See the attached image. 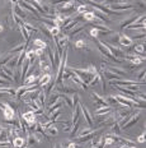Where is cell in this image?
Masks as SVG:
<instances>
[{"label": "cell", "mask_w": 146, "mask_h": 148, "mask_svg": "<svg viewBox=\"0 0 146 148\" xmlns=\"http://www.w3.org/2000/svg\"><path fill=\"white\" fill-rule=\"evenodd\" d=\"M68 148H80V144L75 143V142H70L68 144Z\"/></svg>", "instance_id": "47"}, {"label": "cell", "mask_w": 146, "mask_h": 148, "mask_svg": "<svg viewBox=\"0 0 146 148\" xmlns=\"http://www.w3.org/2000/svg\"><path fill=\"white\" fill-rule=\"evenodd\" d=\"M43 51L45 50H42V49H36V50H34L36 56H37V58H42V56H43Z\"/></svg>", "instance_id": "46"}, {"label": "cell", "mask_w": 146, "mask_h": 148, "mask_svg": "<svg viewBox=\"0 0 146 148\" xmlns=\"http://www.w3.org/2000/svg\"><path fill=\"white\" fill-rule=\"evenodd\" d=\"M104 46L111 51V54L113 55V58H116L117 60H123V58H126V52H124L121 47H117V46H112L109 45L108 42H104Z\"/></svg>", "instance_id": "2"}, {"label": "cell", "mask_w": 146, "mask_h": 148, "mask_svg": "<svg viewBox=\"0 0 146 148\" xmlns=\"http://www.w3.org/2000/svg\"><path fill=\"white\" fill-rule=\"evenodd\" d=\"M22 119L27 123V125H28V126H31V125H33V124H36V121H37L34 112H33V111H31V110L27 111V112H24L23 115H22Z\"/></svg>", "instance_id": "7"}, {"label": "cell", "mask_w": 146, "mask_h": 148, "mask_svg": "<svg viewBox=\"0 0 146 148\" xmlns=\"http://www.w3.org/2000/svg\"><path fill=\"white\" fill-rule=\"evenodd\" d=\"M137 79H140L139 82H145V69H141V72L137 73Z\"/></svg>", "instance_id": "43"}, {"label": "cell", "mask_w": 146, "mask_h": 148, "mask_svg": "<svg viewBox=\"0 0 146 148\" xmlns=\"http://www.w3.org/2000/svg\"><path fill=\"white\" fill-rule=\"evenodd\" d=\"M17 63H18V55H13V58H11V59L9 60V63L7 64V66L10 68L11 70H14V68H17Z\"/></svg>", "instance_id": "30"}, {"label": "cell", "mask_w": 146, "mask_h": 148, "mask_svg": "<svg viewBox=\"0 0 146 148\" xmlns=\"http://www.w3.org/2000/svg\"><path fill=\"white\" fill-rule=\"evenodd\" d=\"M60 27H56V26H53V27H51L50 28V33H51V36L52 37H57L60 35Z\"/></svg>", "instance_id": "40"}, {"label": "cell", "mask_w": 146, "mask_h": 148, "mask_svg": "<svg viewBox=\"0 0 146 148\" xmlns=\"http://www.w3.org/2000/svg\"><path fill=\"white\" fill-rule=\"evenodd\" d=\"M95 130V129H93V128H90V126H87V128H84V129H81V132L78 134V137H83V135H87V134H90V133H93V132Z\"/></svg>", "instance_id": "34"}, {"label": "cell", "mask_w": 146, "mask_h": 148, "mask_svg": "<svg viewBox=\"0 0 146 148\" xmlns=\"http://www.w3.org/2000/svg\"><path fill=\"white\" fill-rule=\"evenodd\" d=\"M3 115H4V118L7 121H10V120H14L16 119V115H17V112H16V110L13 109V107H10L9 105L7 103L5 105V107L3 109Z\"/></svg>", "instance_id": "5"}, {"label": "cell", "mask_w": 146, "mask_h": 148, "mask_svg": "<svg viewBox=\"0 0 146 148\" xmlns=\"http://www.w3.org/2000/svg\"><path fill=\"white\" fill-rule=\"evenodd\" d=\"M24 144H26V139L22 137H16L13 140H11V146L14 148H23Z\"/></svg>", "instance_id": "18"}, {"label": "cell", "mask_w": 146, "mask_h": 148, "mask_svg": "<svg viewBox=\"0 0 146 148\" xmlns=\"http://www.w3.org/2000/svg\"><path fill=\"white\" fill-rule=\"evenodd\" d=\"M61 105H62V101H61V100H59L57 102H55V103L51 105V106H48V114H52L53 111L59 110L60 107H61Z\"/></svg>", "instance_id": "26"}, {"label": "cell", "mask_w": 146, "mask_h": 148, "mask_svg": "<svg viewBox=\"0 0 146 148\" xmlns=\"http://www.w3.org/2000/svg\"><path fill=\"white\" fill-rule=\"evenodd\" d=\"M3 31H4V27H3L1 24H0V32H3Z\"/></svg>", "instance_id": "51"}, {"label": "cell", "mask_w": 146, "mask_h": 148, "mask_svg": "<svg viewBox=\"0 0 146 148\" xmlns=\"http://www.w3.org/2000/svg\"><path fill=\"white\" fill-rule=\"evenodd\" d=\"M139 18V15L137 14H135V15H131V17H127V18H124V21L123 22H121L120 24V28L121 29H123V28H127L128 26H131L133 22H135L136 19Z\"/></svg>", "instance_id": "11"}, {"label": "cell", "mask_w": 146, "mask_h": 148, "mask_svg": "<svg viewBox=\"0 0 146 148\" xmlns=\"http://www.w3.org/2000/svg\"><path fill=\"white\" fill-rule=\"evenodd\" d=\"M38 77H36L34 74L33 75H29L27 79H24V86H31V84H34L36 83V79H37Z\"/></svg>", "instance_id": "32"}, {"label": "cell", "mask_w": 146, "mask_h": 148, "mask_svg": "<svg viewBox=\"0 0 146 148\" xmlns=\"http://www.w3.org/2000/svg\"><path fill=\"white\" fill-rule=\"evenodd\" d=\"M97 134H98V130H94L93 133H90V134L83 135V137H78V138H76V140H78V142H87V140H92ZM78 142H76V143H78Z\"/></svg>", "instance_id": "23"}, {"label": "cell", "mask_w": 146, "mask_h": 148, "mask_svg": "<svg viewBox=\"0 0 146 148\" xmlns=\"http://www.w3.org/2000/svg\"><path fill=\"white\" fill-rule=\"evenodd\" d=\"M105 101H107V103H108V106L111 107V106H117V100H116V97L114 96H108L107 98H105Z\"/></svg>", "instance_id": "36"}, {"label": "cell", "mask_w": 146, "mask_h": 148, "mask_svg": "<svg viewBox=\"0 0 146 148\" xmlns=\"http://www.w3.org/2000/svg\"><path fill=\"white\" fill-rule=\"evenodd\" d=\"M108 69H109V72L114 73L116 75H118L120 78H124V77H127V72L124 69H120V68H116V66H109Z\"/></svg>", "instance_id": "16"}, {"label": "cell", "mask_w": 146, "mask_h": 148, "mask_svg": "<svg viewBox=\"0 0 146 148\" xmlns=\"http://www.w3.org/2000/svg\"><path fill=\"white\" fill-rule=\"evenodd\" d=\"M38 66H39V69H41L42 72H47V73H48V72H51V69H52V68H51V65L47 63L46 60L43 59V58H39Z\"/></svg>", "instance_id": "15"}, {"label": "cell", "mask_w": 146, "mask_h": 148, "mask_svg": "<svg viewBox=\"0 0 146 148\" xmlns=\"http://www.w3.org/2000/svg\"><path fill=\"white\" fill-rule=\"evenodd\" d=\"M103 139H104V144H105V146H112V144L114 143V138L111 137V135H104V137H103Z\"/></svg>", "instance_id": "38"}, {"label": "cell", "mask_w": 146, "mask_h": 148, "mask_svg": "<svg viewBox=\"0 0 146 148\" xmlns=\"http://www.w3.org/2000/svg\"><path fill=\"white\" fill-rule=\"evenodd\" d=\"M37 143H38V140H37V138H36L34 134H33V133H28V134H27V146H28L29 148L33 147V146H36Z\"/></svg>", "instance_id": "19"}, {"label": "cell", "mask_w": 146, "mask_h": 148, "mask_svg": "<svg viewBox=\"0 0 146 148\" xmlns=\"http://www.w3.org/2000/svg\"><path fill=\"white\" fill-rule=\"evenodd\" d=\"M120 148H128V146H127V144H123V146H121Z\"/></svg>", "instance_id": "50"}, {"label": "cell", "mask_w": 146, "mask_h": 148, "mask_svg": "<svg viewBox=\"0 0 146 148\" xmlns=\"http://www.w3.org/2000/svg\"><path fill=\"white\" fill-rule=\"evenodd\" d=\"M11 58H13V55L9 54V52H3V54H0V66L7 65Z\"/></svg>", "instance_id": "17"}, {"label": "cell", "mask_w": 146, "mask_h": 148, "mask_svg": "<svg viewBox=\"0 0 146 148\" xmlns=\"http://www.w3.org/2000/svg\"><path fill=\"white\" fill-rule=\"evenodd\" d=\"M51 81H52V78H51V74L50 73H45L43 75L39 78V81H38V86L41 88H43L46 84H48Z\"/></svg>", "instance_id": "13"}, {"label": "cell", "mask_w": 146, "mask_h": 148, "mask_svg": "<svg viewBox=\"0 0 146 148\" xmlns=\"http://www.w3.org/2000/svg\"><path fill=\"white\" fill-rule=\"evenodd\" d=\"M23 148H29V147H28V146H27V147H23Z\"/></svg>", "instance_id": "52"}, {"label": "cell", "mask_w": 146, "mask_h": 148, "mask_svg": "<svg viewBox=\"0 0 146 148\" xmlns=\"http://www.w3.org/2000/svg\"><path fill=\"white\" fill-rule=\"evenodd\" d=\"M88 12H92L89 5L87 4H80L78 3V8H76V14H84V13H88Z\"/></svg>", "instance_id": "21"}, {"label": "cell", "mask_w": 146, "mask_h": 148, "mask_svg": "<svg viewBox=\"0 0 146 148\" xmlns=\"http://www.w3.org/2000/svg\"><path fill=\"white\" fill-rule=\"evenodd\" d=\"M100 82V74H95V75L93 77L92 79H90V82L88 83V87H93V86H95V84H98V83Z\"/></svg>", "instance_id": "31"}, {"label": "cell", "mask_w": 146, "mask_h": 148, "mask_svg": "<svg viewBox=\"0 0 146 148\" xmlns=\"http://www.w3.org/2000/svg\"><path fill=\"white\" fill-rule=\"evenodd\" d=\"M98 35H99V32H98V31H97L95 28H92V29H90V36H92L94 40L98 38Z\"/></svg>", "instance_id": "45"}, {"label": "cell", "mask_w": 146, "mask_h": 148, "mask_svg": "<svg viewBox=\"0 0 146 148\" xmlns=\"http://www.w3.org/2000/svg\"><path fill=\"white\" fill-rule=\"evenodd\" d=\"M64 96H65V95L60 93V92L52 91V92H51V95H50V96H48V106H51V105H52V103L57 102V101H59L61 97H64Z\"/></svg>", "instance_id": "12"}, {"label": "cell", "mask_w": 146, "mask_h": 148, "mask_svg": "<svg viewBox=\"0 0 146 148\" xmlns=\"http://www.w3.org/2000/svg\"><path fill=\"white\" fill-rule=\"evenodd\" d=\"M126 58H127V60H128L133 66L141 65V64H144V61H145V59L140 58L139 55H136V54H126Z\"/></svg>", "instance_id": "8"}, {"label": "cell", "mask_w": 146, "mask_h": 148, "mask_svg": "<svg viewBox=\"0 0 146 148\" xmlns=\"http://www.w3.org/2000/svg\"><path fill=\"white\" fill-rule=\"evenodd\" d=\"M10 4H11V7H13V13H16L19 18H32V15L31 14H28L26 10H23L22 8H20V5L18 4V1H10Z\"/></svg>", "instance_id": "3"}, {"label": "cell", "mask_w": 146, "mask_h": 148, "mask_svg": "<svg viewBox=\"0 0 146 148\" xmlns=\"http://www.w3.org/2000/svg\"><path fill=\"white\" fill-rule=\"evenodd\" d=\"M133 52L136 55H139L140 58L145 59V45L144 44H137L133 46Z\"/></svg>", "instance_id": "14"}, {"label": "cell", "mask_w": 146, "mask_h": 148, "mask_svg": "<svg viewBox=\"0 0 146 148\" xmlns=\"http://www.w3.org/2000/svg\"><path fill=\"white\" fill-rule=\"evenodd\" d=\"M46 133H47L48 137H56V135L59 134V129L51 125V126H48V128L46 129Z\"/></svg>", "instance_id": "28"}, {"label": "cell", "mask_w": 146, "mask_h": 148, "mask_svg": "<svg viewBox=\"0 0 146 148\" xmlns=\"http://www.w3.org/2000/svg\"><path fill=\"white\" fill-rule=\"evenodd\" d=\"M23 27H24V28H26L27 31H31V32H38V28H37V27L32 26V24L28 23V22H24Z\"/></svg>", "instance_id": "37"}, {"label": "cell", "mask_w": 146, "mask_h": 148, "mask_svg": "<svg viewBox=\"0 0 146 148\" xmlns=\"http://www.w3.org/2000/svg\"><path fill=\"white\" fill-rule=\"evenodd\" d=\"M60 115H61V110H60V109H59V110H56V111H53L52 114H50V121L53 124V123H55V120H56L57 118H59Z\"/></svg>", "instance_id": "35"}, {"label": "cell", "mask_w": 146, "mask_h": 148, "mask_svg": "<svg viewBox=\"0 0 146 148\" xmlns=\"http://www.w3.org/2000/svg\"><path fill=\"white\" fill-rule=\"evenodd\" d=\"M137 142L139 143H144L145 142V133H142L140 137H137Z\"/></svg>", "instance_id": "48"}, {"label": "cell", "mask_w": 146, "mask_h": 148, "mask_svg": "<svg viewBox=\"0 0 146 148\" xmlns=\"http://www.w3.org/2000/svg\"><path fill=\"white\" fill-rule=\"evenodd\" d=\"M62 98L65 100L66 105H68L70 109H74V102H72V95H71V96H64Z\"/></svg>", "instance_id": "39"}, {"label": "cell", "mask_w": 146, "mask_h": 148, "mask_svg": "<svg viewBox=\"0 0 146 148\" xmlns=\"http://www.w3.org/2000/svg\"><path fill=\"white\" fill-rule=\"evenodd\" d=\"M71 81H72V83H75V84L78 86V88L80 87L81 89H88V86L85 84V83H84L83 81H81V79L79 78L78 75H75V74H74V75L71 77Z\"/></svg>", "instance_id": "20"}, {"label": "cell", "mask_w": 146, "mask_h": 148, "mask_svg": "<svg viewBox=\"0 0 146 148\" xmlns=\"http://www.w3.org/2000/svg\"><path fill=\"white\" fill-rule=\"evenodd\" d=\"M75 47L76 49H88V42L85 40H78L75 42Z\"/></svg>", "instance_id": "33"}, {"label": "cell", "mask_w": 146, "mask_h": 148, "mask_svg": "<svg viewBox=\"0 0 146 148\" xmlns=\"http://www.w3.org/2000/svg\"><path fill=\"white\" fill-rule=\"evenodd\" d=\"M95 42H97V46H98L99 52L104 58H108V59H111L112 61H114V63H121V61H122V60H117L116 58H113V55L111 54V51H109L108 49L104 46V42H103V41H100V40H95Z\"/></svg>", "instance_id": "1"}, {"label": "cell", "mask_w": 146, "mask_h": 148, "mask_svg": "<svg viewBox=\"0 0 146 148\" xmlns=\"http://www.w3.org/2000/svg\"><path fill=\"white\" fill-rule=\"evenodd\" d=\"M84 28H85V24H83V23H80V24H78L76 27H74L71 31L69 32V37H72V36H75V35H78V33H80V32H83L84 31Z\"/></svg>", "instance_id": "22"}, {"label": "cell", "mask_w": 146, "mask_h": 148, "mask_svg": "<svg viewBox=\"0 0 146 148\" xmlns=\"http://www.w3.org/2000/svg\"><path fill=\"white\" fill-rule=\"evenodd\" d=\"M53 148H64V147H62V144H55Z\"/></svg>", "instance_id": "49"}, {"label": "cell", "mask_w": 146, "mask_h": 148, "mask_svg": "<svg viewBox=\"0 0 146 148\" xmlns=\"http://www.w3.org/2000/svg\"><path fill=\"white\" fill-rule=\"evenodd\" d=\"M39 31H41V32L43 33L45 36H47L48 40H52V36H51V33H50V28H48L47 26H45V24H41V26H39Z\"/></svg>", "instance_id": "29"}, {"label": "cell", "mask_w": 146, "mask_h": 148, "mask_svg": "<svg viewBox=\"0 0 146 148\" xmlns=\"http://www.w3.org/2000/svg\"><path fill=\"white\" fill-rule=\"evenodd\" d=\"M111 114V107H102V109L95 110V115L97 116H105Z\"/></svg>", "instance_id": "24"}, {"label": "cell", "mask_w": 146, "mask_h": 148, "mask_svg": "<svg viewBox=\"0 0 146 148\" xmlns=\"http://www.w3.org/2000/svg\"><path fill=\"white\" fill-rule=\"evenodd\" d=\"M118 45H120V47H130V46L132 45V40H131V37L126 36V35H120Z\"/></svg>", "instance_id": "10"}, {"label": "cell", "mask_w": 146, "mask_h": 148, "mask_svg": "<svg viewBox=\"0 0 146 148\" xmlns=\"http://www.w3.org/2000/svg\"><path fill=\"white\" fill-rule=\"evenodd\" d=\"M81 18H84V21H87V22H94L97 19L93 12H88V13L81 14Z\"/></svg>", "instance_id": "25"}, {"label": "cell", "mask_w": 146, "mask_h": 148, "mask_svg": "<svg viewBox=\"0 0 146 148\" xmlns=\"http://www.w3.org/2000/svg\"><path fill=\"white\" fill-rule=\"evenodd\" d=\"M116 100H117V103L122 105V107H130V109H132V101H131L130 97L127 96H123V95H117V96H114Z\"/></svg>", "instance_id": "6"}, {"label": "cell", "mask_w": 146, "mask_h": 148, "mask_svg": "<svg viewBox=\"0 0 146 148\" xmlns=\"http://www.w3.org/2000/svg\"><path fill=\"white\" fill-rule=\"evenodd\" d=\"M137 38H145V31H141L140 33H136L135 36H132L131 40H137Z\"/></svg>", "instance_id": "42"}, {"label": "cell", "mask_w": 146, "mask_h": 148, "mask_svg": "<svg viewBox=\"0 0 146 148\" xmlns=\"http://www.w3.org/2000/svg\"><path fill=\"white\" fill-rule=\"evenodd\" d=\"M8 139V134H7V130H3L0 132V140H7Z\"/></svg>", "instance_id": "44"}, {"label": "cell", "mask_w": 146, "mask_h": 148, "mask_svg": "<svg viewBox=\"0 0 146 148\" xmlns=\"http://www.w3.org/2000/svg\"><path fill=\"white\" fill-rule=\"evenodd\" d=\"M20 31V32H22V35H23V37L24 38H26V41H27V44H28V40H29V32L28 31H27L26 28H24V27L22 26V27H19V28H18Z\"/></svg>", "instance_id": "41"}, {"label": "cell", "mask_w": 146, "mask_h": 148, "mask_svg": "<svg viewBox=\"0 0 146 148\" xmlns=\"http://www.w3.org/2000/svg\"><path fill=\"white\" fill-rule=\"evenodd\" d=\"M80 111L83 112V115H84V118H85V120H87V123L89 124V126L90 128H93V125H94V121H93V116H92V114H90V111L87 109V107L84 106V105H81L80 103Z\"/></svg>", "instance_id": "9"}, {"label": "cell", "mask_w": 146, "mask_h": 148, "mask_svg": "<svg viewBox=\"0 0 146 148\" xmlns=\"http://www.w3.org/2000/svg\"><path fill=\"white\" fill-rule=\"evenodd\" d=\"M33 44H34V46L37 49H42V50H45V49L47 47V42L42 41L41 38H36L34 41H33Z\"/></svg>", "instance_id": "27"}, {"label": "cell", "mask_w": 146, "mask_h": 148, "mask_svg": "<svg viewBox=\"0 0 146 148\" xmlns=\"http://www.w3.org/2000/svg\"><path fill=\"white\" fill-rule=\"evenodd\" d=\"M140 114H141V112L139 111V112H135L133 115H131L130 119L127 120L126 124H124L123 126H121V129H122V130H126V129H130V128H132L135 124H137V121L140 119Z\"/></svg>", "instance_id": "4"}]
</instances>
